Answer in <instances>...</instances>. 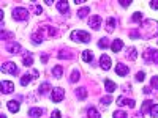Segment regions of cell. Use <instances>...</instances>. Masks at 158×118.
Masks as SVG:
<instances>
[{
  "mask_svg": "<svg viewBox=\"0 0 158 118\" xmlns=\"http://www.w3.org/2000/svg\"><path fill=\"white\" fill-rule=\"evenodd\" d=\"M32 41H33V44H41V43L44 41V38H43L41 33L36 30L35 33H32Z\"/></svg>",
  "mask_w": 158,
  "mask_h": 118,
  "instance_id": "cell-18",
  "label": "cell"
},
{
  "mask_svg": "<svg viewBox=\"0 0 158 118\" xmlns=\"http://www.w3.org/2000/svg\"><path fill=\"white\" fill-rule=\"evenodd\" d=\"M122 47H123V43H122V39H114L112 41V46H111V49H112V52H120L122 50Z\"/></svg>",
  "mask_w": 158,
  "mask_h": 118,
  "instance_id": "cell-17",
  "label": "cell"
},
{
  "mask_svg": "<svg viewBox=\"0 0 158 118\" xmlns=\"http://www.w3.org/2000/svg\"><path fill=\"white\" fill-rule=\"evenodd\" d=\"M150 85H152V88L158 90V76H153V77L150 79Z\"/></svg>",
  "mask_w": 158,
  "mask_h": 118,
  "instance_id": "cell-36",
  "label": "cell"
},
{
  "mask_svg": "<svg viewBox=\"0 0 158 118\" xmlns=\"http://www.w3.org/2000/svg\"><path fill=\"white\" fill-rule=\"evenodd\" d=\"M49 90H51V84H49V82H43V84H41V87L38 88V93L44 95V93H48Z\"/></svg>",
  "mask_w": 158,
  "mask_h": 118,
  "instance_id": "cell-28",
  "label": "cell"
},
{
  "mask_svg": "<svg viewBox=\"0 0 158 118\" xmlns=\"http://www.w3.org/2000/svg\"><path fill=\"white\" fill-rule=\"evenodd\" d=\"M32 79H33V76H30V74H25V76H22V77H21V85H22V87H27V85L30 84Z\"/></svg>",
  "mask_w": 158,
  "mask_h": 118,
  "instance_id": "cell-27",
  "label": "cell"
},
{
  "mask_svg": "<svg viewBox=\"0 0 158 118\" xmlns=\"http://www.w3.org/2000/svg\"><path fill=\"white\" fill-rule=\"evenodd\" d=\"M104 88H106V91H108V93L111 95L112 93V91L117 88V85L111 81V79H104Z\"/></svg>",
  "mask_w": 158,
  "mask_h": 118,
  "instance_id": "cell-15",
  "label": "cell"
},
{
  "mask_svg": "<svg viewBox=\"0 0 158 118\" xmlns=\"http://www.w3.org/2000/svg\"><path fill=\"white\" fill-rule=\"evenodd\" d=\"M131 21H133V22H142V13H135V14H133V18H131Z\"/></svg>",
  "mask_w": 158,
  "mask_h": 118,
  "instance_id": "cell-35",
  "label": "cell"
},
{
  "mask_svg": "<svg viewBox=\"0 0 158 118\" xmlns=\"http://www.w3.org/2000/svg\"><path fill=\"white\" fill-rule=\"evenodd\" d=\"M52 76H54L56 79H60V77L63 76V69H62V66H59V65H57V66L52 68Z\"/></svg>",
  "mask_w": 158,
  "mask_h": 118,
  "instance_id": "cell-25",
  "label": "cell"
},
{
  "mask_svg": "<svg viewBox=\"0 0 158 118\" xmlns=\"http://www.w3.org/2000/svg\"><path fill=\"white\" fill-rule=\"evenodd\" d=\"M100 66H101L104 71L111 69V66H112V60H111V57L106 55V54H103V55L100 57Z\"/></svg>",
  "mask_w": 158,
  "mask_h": 118,
  "instance_id": "cell-6",
  "label": "cell"
},
{
  "mask_svg": "<svg viewBox=\"0 0 158 118\" xmlns=\"http://www.w3.org/2000/svg\"><path fill=\"white\" fill-rule=\"evenodd\" d=\"M0 118H6V116H5V115H0Z\"/></svg>",
  "mask_w": 158,
  "mask_h": 118,
  "instance_id": "cell-47",
  "label": "cell"
},
{
  "mask_svg": "<svg viewBox=\"0 0 158 118\" xmlns=\"http://www.w3.org/2000/svg\"><path fill=\"white\" fill-rule=\"evenodd\" d=\"M32 76H33V77H38L40 74H38V71H36V69H33V71H32Z\"/></svg>",
  "mask_w": 158,
  "mask_h": 118,
  "instance_id": "cell-44",
  "label": "cell"
},
{
  "mask_svg": "<svg viewBox=\"0 0 158 118\" xmlns=\"http://www.w3.org/2000/svg\"><path fill=\"white\" fill-rule=\"evenodd\" d=\"M87 116H89V118H101L100 112H98L94 106H90V107L87 109Z\"/></svg>",
  "mask_w": 158,
  "mask_h": 118,
  "instance_id": "cell-19",
  "label": "cell"
},
{
  "mask_svg": "<svg viewBox=\"0 0 158 118\" xmlns=\"http://www.w3.org/2000/svg\"><path fill=\"white\" fill-rule=\"evenodd\" d=\"M2 73H10L13 76H16L18 74V68H16V65L13 61H6V63H3V66H2Z\"/></svg>",
  "mask_w": 158,
  "mask_h": 118,
  "instance_id": "cell-8",
  "label": "cell"
},
{
  "mask_svg": "<svg viewBox=\"0 0 158 118\" xmlns=\"http://www.w3.org/2000/svg\"><path fill=\"white\" fill-rule=\"evenodd\" d=\"M40 33H41L43 35V38L46 39L48 36H56L59 32L54 29V27H46V25H43V27H40V30H38Z\"/></svg>",
  "mask_w": 158,
  "mask_h": 118,
  "instance_id": "cell-7",
  "label": "cell"
},
{
  "mask_svg": "<svg viewBox=\"0 0 158 118\" xmlns=\"http://www.w3.org/2000/svg\"><path fill=\"white\" fill-rule=\"evenodd\" d=\"M71 39L74 43H89L90 41V35L87 32H82V30H74L71 33Z\"/></svg>",
  "mask_w": 158,
  "mask_h": 118,
  "instance_id": "cell-2",
  "label": "cell"
},
{
  "mask_svg": "<svg viewBox=\"0 0 158 118\" xmlns=\"http://www.w3.org/2000/svg\"><path fill=\"white\" fill-rule=\"evenodd\" d=\"M46 60H48V57L43 54V57H41V61H43V63H46Z\"/></svg>",
  "mask_w": 158,
  "mask_h": 118,
  "instance_id": "cell-46",
  "label": "cell"
},
{
  "mask_svg": "<svg viewBox=\"0 0 158 118\" xmlns=\"http://www.w3.org/2000/svg\"><path fill=\"white\" fill-rule=\"evenodd\" d=\"M89 13H90V8H89V6H82L81 10L77 11V16H79V18H85Z\"/></svg>",
  "mask_w": 158,
  "mask_h": 118,
  "instance_id": "cell-29",
  "label": "cell"
},
{
  "mask_svg": "<svg viewBox=\"0 0 158 118\" xmlns=\"http://www.w3.org/2000/svg\"><path fill=\"white\" fill-rule=\"evenodd\" d=\"M150 115L152 116H158V104H153V106H152V109H150Z\"/></svg>",
  "mask_w": 158,
  "mask_h": 118,
  "instance_id": "cell-37",
  "label": "cell"
},
{
  "mask_svg": "<svg viewBox=\"0 0 158 118\" xmlns=\"http://www.w3.org/2000/svg\"><path fill=\"white\" fill-rule=\"evenodd\" d=\"M6 107H8V110H10L11 113H18V112H19V102H18V101H8Z\"/></svg>",
  "mask_w": 158,
  "mask_h": 118,
  "instance_id": "cell-14",
  "label": "cell"
},
{
  "mask_svg": "<svg viewBox=\"0 0 158 118\" xmlns=\"http://www.w3.org/2000/svg\"><path fill=\"white\" fill-rule=\"evenodd\" d=\"M29 115L32 116V118H40L43 115V109H40V107H32L30 110H29Z\"/></svg>",
  "mask_w": 158,
  "mask_h": 118,
  "instance_id": "cell-20",
  "label": "cell"
},
{
  "mask_svg": "<svg viewBox=\"0 0 158 118\" xmlns=\"http://www.w3.org/2000/svg\"><path fill=\"white\" fill-rule=\"evenodd\" d=\"M128 115H127V112H123V110H115L114 113H112V118H127Z\"/></svg>",
  "mask_w": 158,
  "mask_h": 118,
  "instance_id": "cell-32",
  "label": "cell"
},
{
  "mask_svg": "<svg viewBox=\"0 0 158 118\" xmlns=\"http://www.w3.org/2000/svg\"><path fill=\"white\" fill-rule=\"evenodd\" d=\"M57 10H59V13H68V10H70V5H68V2H57Z\"/></svg>",
  "mask_w": 158,
  "mask_h": 118,
  "instance_id": "cell-21",
  "label": "cell"
},
{
  "mask_svg": "<svg viewBox=\"0 0 158 118\" xmlns=\"http://www.w3.org/2000/svg\"><path fill=\"white\" fill-rule=\"evenodd\" d=\"M146 61L158 65V50L156 49H147L146 50Z\"/></svg>",
  "mask_w": 158,
  "mask_h": 118,
  "instance_id": "cell-5",
  "label": "cell"
},
{
  "mask_svg": "<svg viewBox=\"0 0 158 118\" xmlns=\"http://www.w3.org/2000/svg\"><path fill=\"white\" fill-rule=\"evenodd\" d=\"M82 60L85 63H90L92 60H94V52H92V50H84L82 52Z\"/></svg>",
  "mask_w": 158,
  "mask_h": 118,
  "instance_id": "cell-23",
  "label": "cell"
},
{
  "mask_svg": "<svg viewBox=\"0 0 158 118\" xmlns=\"http://www.w3.org/2000/svg\"><path fill=\"white\" fill-rule=\"evenodd\" d=\"M59 58H70V55H67V52H59Z\"/></svg>",
  "mask_w": 158,
  "mask_h": 118,
  "instance_id": "cell-43",
  "label": "cell"
},
{
  "mask_svg": "<svg viewBox=\"0 0 158 118\" xmlns=\"http://www.w3.org/2000/svg\"><path fill=\"white\" fill-rule=\"evenodd\" d=\"M114 29H115V18H108V21H106V32H114Z\"/></svg>",
  "mask_w": 158,
  "mask_h": 118,
  "instance_id": "cell-22",
  "label": "cell"
},
{
  "mask_svg": "<svg viewBox=\"0 0 158 118\" xmlns=\"http://www.w3.org/2000/svg\"><path fill=\"white\" fill-rule=\"evenodd\" d=\"M111 101H112V96H111V95H108V96H104V98L100 99V102L103 104V106H108V104H111Z\"/></svg>",
  "mask_w": 158,
  "mask_h": 118,
  "instance_id": "cell-34",
  "label": "cell"
},
{
  "mask_svg": "<svg viewBox=\"0 0 158 118\" xmlns=\"http://www.w3.org/2000/svg\"><path fill=\"white\" fill-rule=\"evenodd\" d=\"M15 91V84L11 81H2V95H8Z\"/></svg>",
  "mask_w": 158,
  "mask_h": 118,
  "instance_id": "cell-9",
  "label": "cell"
},
{
  "mask_svg": "<svg viewBox=\"0 0 158 118\" xmlns=\"http://www.w3.org/2000/svg\"><path fill=\"white\" fill-rule=\"evenodd\" d=\"M152 106H153V102L149 99V101H144L142 102V109H141V113L142 115H146V113H150V109H152Z\"/></svg>",
  "mask_w": 158,
  "mask_h": 118,
  "instance_id": "cell-16",
  "label": "cell"
},
{
  "mask_svg": "<svg viewBox=\"0 0 158 118\" xmlns=\"http://www.w3.org/2000/svg\"><path fill=\"white\" fill-rule=\"evenodd\" d=\"M22 65H24V66H32V65H33V57H32V54H25V57H24V60H22Z\"/></svg>",
  "mask_w": 158,
  "mask_h": 118,
  "instance_id": "cell-26",
  "label": "cell"
},
{
  "mask_svg": "<svg viewBox=\"0 0 158 118\" xmlns=\"http://www.w3.org/2000/svg\"><path fill=\"white\" fill-rule=\"evenodd\" d=\"M139 36L144 39H150V38L158 36V22L155 19L144 21L139 27Z\"/></svg>",
  "mask_w": 158,
  "mask_h": 118,
  "instance_id": "cell-1",
  "label": "cell"
},
{
  "mask_svg": "<svg viewBox=\"0 0 158 118\" xmlns=\"http://www.w3.org/2000/svg\"><path fill=\"white\" fill-rule=\"evenodd\" d=\"M149 5H150L152 10H156V11H158V0H150Z\"/></svg>",
  "mask_w": 158,
  "mask_h": 118,
  "instance_id": "cell-39",
  "label": "cell"
},
{
  "mask_svg": "<svg viewBox=\"0 0 158 118\" xmlns=\"http://www.w3.org/2000/svg\"><path fill=\"white\" fill-rule=\"evenodd\" d=\"M98 46H100L101 49H106V47H109L111 44H109V41H108V38H101L100 41H98Z\"/></svg>",
  "mask_w": 158,
  "mask_h": 118,
  "instance_id": "cell-31",
  "label": "cell"
},
{
  "mask_svg": "<svg viewBox=\"0 0 158 118\" xmlns=\"http://www.w3.org/2000/svg\"><path fill=\"white\" fill-rule=\"evenodd\" d=\"M41 11L43 10H41V6H40V5H35L33 6V13H35V14H41Z\"/></svg>",
  "mask_w": 158,
  "mask_h": 118,
  "instance_id": "cell-40",
  "label": "cell"
},
{
  "mask_svg": "<svg viewBox=\"0 0 158 118\" xmlns=\"http://www.w3.org/2000/svg\"><path fill=\"white\" fill-rule=\"evenodd\" d=\"M115 74L120 76V77L127 76V74H128V66H127V65H123V63H117V66H115Z\"/></svg>",
  "mask_w": 158,
  "mask_h": 118,
  "instance_id": "cell-12",
  "label": "cell"
},
{
  "mask_svg": "<svg viewBox=\"0 0 158 118\" xmlns=\"http://www.w3.org/2000/svg\"><path fill=\"white\" fill-rule=\"evenodd\" d=\"M74 3H76V5H82L84 2H82V0H74Z\"/></svg>",
  "mask_w": 158,
  "mask_h": 118,
  "instance_id": "cell-45",
  "label": "cell"
},
{
  "mask_svg": "<svg viewBox=\"0 0 158 118\" xmlns=\"http://www.w3.org/2000/svg\"><path fill=\"white\" fill-rule=\"evenodd\" d=\"M62 115H60V110H54L52 112V115H51V118H60Z\"/></svg>",
  "mask_w": 158,
  "mask_h": 118,
  "instance_id": "cell-42",
  "label": "cell"
},
{
  "mask_svg": "<svg viewBox=\"0 0 158 118\" xmlns=\"http://www.w3.org/2000/svg\"><path fill=\"white\" fill-rule=\"evenodd\" d=\"M76 96H77V99H85V98H87V90H85V87L77 88V90H76Z\"/></svg>",
  "mask_w": 158,
  "mask_h": 118,
  "instance_id": "cell-24",
  "label": "cell"
},
{
  "mask_svg": "<svg viewBox=\"0 0 158 118\" xmlns=\"http://www.w3.org/2000/svg\"><path fill=\"white\" fill-rule=\"evenodd\" d=\"M120 5L127 8V6H130V5H131V0H120Z\"/></svg>",
  "mask_w": 158,
  "mask_h": 118,
  "instance_id": "cell-41",
  "label": "cell"
},
{
  "mask_svg": "<svg viewBox=\"0 0 158 118\" xmlns=\"http://www.w3.org/2000/svg\"><path fill=\"white\" fill-rule=\"evenodd\" d=\"M13 18L16 21H27L29 19V11L22 6H18V8L13 10Z\"/></svg>",
  "mask_w": 158,
  "mask_h": 118,
  "instance_id": "cell-3",
  "label": "cell"
},
{
  "mask_svg": "<svg viewBox=\"0 0 158 118\" xmlns=\"http://www.w3.org/2000/svg\"><path fill=\"white\" fill-rule=\"evenodd\" d=\"M136 55H138V54H136V49H135V47H130V49H128V58H130V60H136Z\"/></svg>",
  "mask_w": 158,
  "mask_h": 118,
  "instance_id": "cell-33",
  "label": "cell"
},
{
  "mask_svg": "<svg viewBox=\"0 0 158 118\" xmlns=\"http://www.w3.org/2000/svg\"><path fill=\"white\" fill-rule=\"evenodd\" d=\"M144 77H146V73H144V71H139V73L136 74V82H142Z\"/></svg>",
  "mask_w": 158,
  "mask_h": 118,
  "instance_id": "cell-38",
  "label": "cell"
},
{
  "mask_svg": "<svg viewBox=\"0 0 158 118\" xmlns=\"http://www.w3.org/2000/svg\"><path fill=\"white\" fill-rule=\"evenodd\" d=\"M117 106H128V107H136V102L133 101V99H127V98H123V96H118L117 98Z\"/></svg>",
  "mask_w": 158,
  "mask_h": 118,
  "instance_id": "cell-11",
  "label": "cell"
},
{
  "mask_svg": "<svg viewBox=\"0 0 158 118\" xmlns=\"http://www.w3.org/2000/svg\"><path fill=\"white\" fill-rule=\"evenodd\" d=\"M6 49H8L10 54H19V52L22 50V47H21V44H19V43H10Z\"/></svg>",
  "mask_w": 158,
  "mask_h": 118,
  "instance_id": "cell-13",
  "label": "cell"
},
{
  "mask_svg": "<svg viewBox=\"0 0 158 118\" xmlns=\"http://www.w3.org/2000/svg\"><path fill=\"white\" fill-rule=\"evenodd\" d=\"M77 81H79V71H77V69H73V71H71V76H70V82L74 84V82H77Z\"/></svg>",
  "mask_w": 158,
  "mask_h": 118,
  "instance_id": "cell-30",
  "label": "cell"
},
{
  "mask_svg": "<svg viewBox=\"0 0 158 118\" xmlns=\"http://www.w3.org/2000/svg\"><path fill=\"white\" fill-rule=\"evenodd\" d=\"M89 25H90V29L98 30V29H100V25H101V18H100L98 14H95V16L89 18Z\"/></svg>",
  "mask_w": 158,
  "mask_h": 118,
  "instance_id": "cell-10",
  "label": "cell"
},
{
  "mask_svg": "<svg viewBox=\"0 0 158 118\" xmlns=\"http://www.w3.org/2000/svg\"><path fill=\"white\" fill-rule=\"evenodd\" d=\"M63 96H65V90L60 88V87L54 88V90H52V93H51V99L54 102H60L63 99Z\"/></svg>",
  "mask_w": 158,
  "mask_h": 118,
  "instance_id": "cell-4",
  "label": "cell"
}]
</instances>
